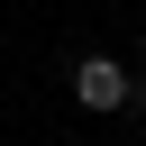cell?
I'll return each mask as SVG.
<instances>
[{
  "label": "cell",
  "mask_w": 146,
  "mask_h": 146,
  "mask_svg": "<svg viewBox=\"0 0 146 146\" xmlns=\"http://www.w3.org/2000/svg\"><path fill=\"white\" fill-rule=\"evenodd\" d=\"M73 100H82V110H128L137 82H128L119 55H82V64H73Z\"/></svg>",
  "instance_id": "6da1fadb"
},
{
  "label": "cell",
  "mask_w": 146,
  "mask_h": 146,
  "mask_svg": "<svg viewBox=\"0 0 146 146\" xmlns=\"http://www.w3.org/2000/svg\"><path fill=\"white\" fill-rule=\"evenodd\" d=\"M137 55H146V46H137Z\"/></svg>",
  "instance_id": "7a4b0ae2"
}]
</instances>
